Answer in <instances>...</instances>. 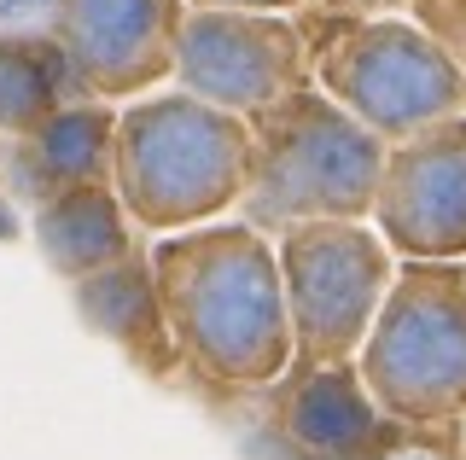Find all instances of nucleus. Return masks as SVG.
Returning a JSON list of instances; mask_svg holds the SVG:
<instances>
[{"label": "nucleus", "mask_w": 466, "mask_h": 460, "mask_svg": "<svg viewBox=\"0 0 466 460\" xmlns=\"http://www.w3.org/2000/svg\"><path fill=\"white\" fill-rule=\"evenodd\" d=\"M94 99L53 35H0V135L24 140L53 111Z\"/></svg>", "instance_id": "obj_14"}, {"label": "nucleus", "mask_w": 466, "mask_h": 460, "mask_svg": "<svg viewBox=\"0 0 466 460\" xmlns=\"http://www.w3.org/2000/svg\"><path fill=\"white\" fill-rule=\"evenodd\" d=\"M385 152L390 146L368 123H356L339 99L303 82L298 94L251 117L239 215L262 234H280L291 222H368Z\"/></svg>", "instance_id": "obj_3"}, {"label": "nucleus", "mask_w": 466, "mask_h": 460, "mask_svg": "<svg viewBox=\"0 0 466 460\" xmlns=\"http://www.w3.org/2000/svg\"><path fill=\"white\" fill-rule=\"evenodd\" d=\"M373 227L408 263H466V117H443L385 152Z\"/></svg>", "instance_id": "obj_8"}, {"label": "nucleus", "mask_w": 466, "mask_h": 460, "mask_svg": "<svg viewBox=\"0 0 466 460\" xmlns=\"http://www.w3.org/2000/svg\"><path fill=\"white\" fill-rule=\"evenodd\" d=\"M187 0H53V41L94 99L146 94L175 76Z\"/></svg>", "instance_id": "obj_9"}, {"label": "nucleus", "mask_w": 466, "mask_h": 460, "mask_svg": "<svg viewBox=\"0 0 466 460\" xmlns=\"http://www.w3.org/2000/svg\"><path fill=\"white\" fill-rule=\"evenodd\" d=\"M298 30L309 41V82L385 146L466 111V65L414 18L327 12V24L303 18Z\"/></svg>", "instance_id": "obj_4"}, {"label": "nucleus", "mask_w": 466, "mask_h": 460, "mask_svg": "<svg viewBox=\"0 0 466 460\" xmlns=\"http://www.w3.org/2000/svg\"><path fill=\"white\" fill-rule=\"evenodd\" d=\"M187 6H233V12H298L303 0H187Z\"/></svg>", "instance_id": "obj_18"}, {"label": "nucleus", "mask_w": 466, "mask_h": 460, "mask_svg": "<svg viewBox=\"0 0 466 460\" xmlns=\"http://www.w3.org/2000/svg\"><path fill=\"white\" fill-rule=\"evenodd\" d=\"M280 285L291 315V362H356L397 263L368 222H291L280 227Z\"/></svg>", "instance_id": "obj_6"}, {"label": "nucleus", "mask_w": 466, "mask_h": 460, "mask_svg": "<svg viewBox=\"0 0 466 460\" xmlns=\"http://www.w3.org/2000/svg\"><path fill=\"white\" fill-rule=\"evenodd\" d=\"M111 157H116V111L106 99H76V105L53 111L35 135L18 140V175L41 205L47 193H65V186L111 181Z\"/></svg>", "instance_id": "obj_13"}, {"label": "nucleus", "mask_w": 466, "mask_h": 460, "mask_svg": "<svg viewBox=\"0 0 466 460\" xmlns=\"http://www.w3.org/2000/svg\"><path fill=\"white\" fill-rule=\"evenodd\" d=\"M414 24L466 65V0H414Z\"/></svg>", "instance_id": "obj_15"}, {"label": "nucleus", "mask_w": 466, "mask_h": 460, "mask_svg": "<svg viewBox=\"0 0 466 460\" xmlns=\"http://www.w3.org/2000/svg\"><path fill=\"white\" fill-rule=\"evenodd\" d=\"M0 35H53V0H0Z\"/></svg>", "instance_id": "obj_16"}, {"label": "nucleus", "mask_w": 466, "mask_h": 460, "mask_svg": "<svg viewBox=\"0 0 466 460\" xmlns=\"http://www.w3.org/2000/svg\"><path fill=\"white\" fill-rule=\"evenodd\" d=\"M70 285H76L82 321L94 326L99 338H111L140 373H157V379H164V373L181 367L175 338H169L164 297H157L152 256H146L140 245L128 251V256H116L111 268H94V275H82V280H70Z\"/></svg>", "instance_id": "obj_11"}, {"label": "nucleus", "mask_w": 466, "mask_h": 460, "mask_svg": "<svg viewBox=\"0 0 466 460\" xmlns=\"http://www.w3.org/2000/svg\"><path fill=\"white\" fill-rule=\"evenodd\" d=\"M175 82L251 123L309 82V41L286 12L187 6L175 30Z\"/></svg>", "instance_id": "obj_7"}, {"label": "nucleus", "mask_w": 466, "mask_h": 460, "mask_svg": "<svg viewBox=\"0 0 466 460\" xmlns=\"http://www.w3.org/2000/svg\"><path fill=\"white\" fill-rule=\"evenodd\" d=\"M35 245L65 280H82L94 268H111L116 256H128L135 234H128V210L116 198V186L87 181V186L47 193L35 205Z\"/></svg>", "instance_id": "obj_12"}, {"label": "nucleus", "mask_w": 466, "mask_h": 460, "mask_svg": "<svg viewBox=\"0 0 466 460\" xmlns=\"http://www.w3.org/2000/svg\"><path fill=\"white\" fill-rule=\"evenodd\" d=\"M274 391V431L298 460H373L397 443V420L368 396L356 362H291Z\"/></svg>", "instance_id": "obj_10"}, {"label": "nucleus", "mask_w": 466, "mask_h": 460, "mask_svg": "<svg viewBox=\"0 0 466 460\" xmlns=\"http://www.w3.org/2000/svg\"><path fill=\"white\" fill-rule=\"evenodd\" d=\"M461 275H466V263H461Z\"/></svg>", "instance_id": "obj_19"}, {"label": "nucleus", "mask_w": 466, "mask_h": 460, "mask_svg": "<svg viewBox=\"0 0 466 460\" xmlns=\"http://www.w3.org/2000/svg\"><path fill=\"white\" fill-rule=\"evenodd\" d=\"M368 396L397 425L466 420V275L461 263L397 268L356 350Z\"/></svg>", "instance_id": "obj_5"}, {"label": "nucleus", "mask_w": 466, "mask_h": 460, "mask_svg": "<svg viewBox=\"0 0 466 460\" xmlns=\"http://www.w3.org/2000/svg\"><path fill=\"white\" fill-rule=\"evenodd\" d=\"M157 297L187 373L222 391H268L291 367L280 256L251 222H198L152 251Z\"/></svg>", "instance_id": "obj_1"}, {"label": "nucleus", "mask_w": 466, "mask_h": 460, "mask_svg": "<svg viewBox=\"0 0 466 460\" xmlns=\"http://www.w3.org/2000/svg\"><path fill=\"white\" fill-rule=\"evenodd\" d=\"M414 0H332V12H356V18H397Z\"/></svg>", "instance_id": "obj_17"}, {"label": "nucleus", "mask_w": 466, "mask_h": 460, "mask_svg": "<svg viewBox=\"0 0 466 460\" xmlns=\"http://www.w3.org/2000/svg\"><path fill=\"white\" fill-rule=\"evenodd\" d=\"M251 123L198 94H146L116 111L111 186L146 234H181L239 205Z\"/></svg>", "instance_id": "obj_2"}]
</instances>
